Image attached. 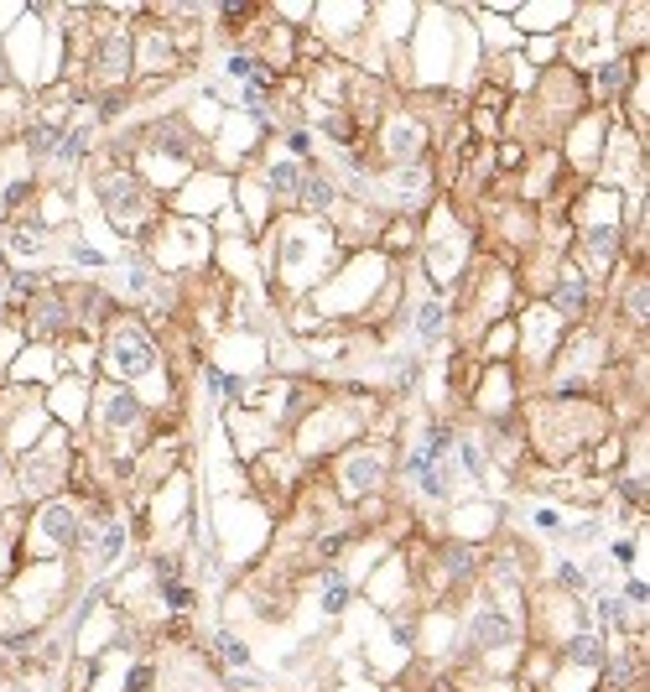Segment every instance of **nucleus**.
I'll use <instances>...</instances> for the list:
<instances>
[{"label": "nucleus", "mask_w": 650, "mask_h": 692, "mask_svg": "<svg viewBox=\"0 0 650 692\" xmlns=\"http://www.w3.org/2000/svg\"><path fill=\"white\" fill-rule=\"evenodd\" d=\"M110 364H115V375H146L151 364H156V344H151V333H141L136 323H125V329L110 333Z\"/></svg>", "instance_id": "obj_1"}, {"label": "nucleus", "mask_w": 650, "mask_h": 692, "mask_svg": "<svg viewBox=\"0 0 650 692\" xmlns=\"http://www.w3.org/2000/svg\"><path fill=\"white\" fill-rule=\"evenodd\" d=\"M510 625H504L500 614H479V620H473V640H479V646H504V640H510Z\"/></svg>", "instance_id": "obj_2"}, {"label": "nucleus", "mask_w": 650, "mask_h": 692, "mask_svg": "<svg viewBox=\"0 0 650 692\" xmlns=\"http://www.w3.org/2000/svg\"><path fill=\"white\" fill-rule=\"evenodd\" d=\"M416 338H421V344L443 338V302H421V313H416Z\"/></svg>", "instance_id": "obj_3"}, {"label": "nucleus", "mask_w": 650, "mask_h": 692, "mask_svg": "<svg viewBox=\"0 0 650 692\" xmlns=\"http://www.w3.org/2000/svg\"><path fill=\"white\" fill-rule=\"evenodd\" d=\"M567 656H572V662H583V666H598V662H604V646H598L593 635H578V640L567 646Z\"/></svg>", "instance_id": "obj_4"}, {"label": "nucleus", "mask_w": 650, "mask_h": 692, "mask_svg": "<svg viewBox=\"0 0 650 692\" xmlns=\"http://www.w3.org/2000/svg\"><path fill=\"white\" fill-rule=\"evenodd\" d=\"M302 204H312V209H328V204H333V188H328L323 178H307V182H302Z\"/></svg>", "instance_id": "obj_5"}, {"label": "nucleus", "mask_w": 650, "mask_h": 692, "mask_svg": "<svg viewBox=\"0 0 650 692\" xmlns=\"http://www.w3.org/2000/svg\"><path fill=\"white\" fill-rule=\"evenodd\" d=\"M557 307L562 313H578V307H583V281H578V276H567L557 287Z\"/></svg>", "instance_id": "obj_6"}, {"label": "nucleus", "mask_w": 650, "mask_h": 692, "mask_svg": "<svg viewBox=\"0 0 650 692\" xmlns=\"http://www.w3.org/2000/svg\"><path fill=\"white\" fill-rule=\"evenodd\" d=\"M219 656H224L229 666H250V651L239 646L235 635H224V630H219Z\"/></svg>", "instance_id": "obj_7"}, {"label": "nucleus", "mask_w": 650, "mask_h": 692, "mask_svg": "<svg viewBox=\"0 0 650 692\" xmlns=\"http://www.w3.org/2000/svg\"><path fill=\"white\" fill-rule=\"evenodd\" d=\"M344 604H349V583H344V578H328L323 609H328V614H338V609H344Z\"/></svg>", "instance_id": "obj_8"}, {"label": "nucleus", "mask_w": 650, "mask_h": 692, "mask_svg": "<svg viewBox=\"0 0 650 692\" xmlns=\"http://www.w3.org/2000/svg\"><path fill=\"white\" fill-rule=\"evenodd\" d=\"M292 188H296V167H292V162L271 167V193H292Z\"/></svg>", "instance_id": "obj_9"}, {"label": "nucleus", "mask_w": 650, "mask_h": 692, "mask_svg": "<svg viewBox=\"0 0 650 692\" xmlns=\"http://www.w3.org/2000/svg\"><path fill=\"white\" fill-rule=\"evenodd\" d=\"M47 531H53L58 542H73V515H68V511H47Z\"/></svg>", "instance_id": "obj_10"}, {"label": "nucleus", "mask_w": 650, "mask_h": 692, "mask_svg": "<svg viewBox=\"0 0 650 692\" xmlns=\"http://www.w3.org/2000/svg\"><path fill=\"white\" fill-rule=\"evenodd\" d=\"M120 546H125V531H120V526H110V537H104V546H99V568H110V563H115Z\"/></svg>", "instance_id": "obj_11"}, {"label": "nucleus", "mask_w": 650, "mask_h": 692, "mask_svg": "<svg viewBox=\"0 0 650 692\" xmlns=\"http://www.w3.org/2000/svg\"><path fill=\"white\" fill-rule=\"evenodd\" d=\"M130 417H136V401H130V396H115V401H110V427H125Z\"/></svg>", "instance_id": "obj_12"}, {"label": "nucleus", "mask_w": 650, "mask_h": 692, "mask_svg": "<svg viewBox=\"0 0 650 692\" xmlns=\"http://www.w3.org/2000/svg\"><path fill=\"white\" fill-rule=\"evenodd\" d=\"M58 141H62V125H42V130L31 136V146H37V151H53Z\"/></svg>", "instance_id": "obj_13"}, {"label": "nucleus", "mask_w": 650, "mask_h": 692, "mask_svg": "<svg viewBox=\"0 0 650 692\" xmlns=\"http://www.w3.org/2000/svg\"><path fill=\"white\" fill-rule=\"evenodd\" d=\"M208 391H213V396H235L239 380H235V375H219V370H208Z\"/></svg>", "instance_id": "obj_14"}, {"label": "nucleus", "mask_w": 650, "mask_h": 692, "mask_svg": "<svg viewBox=\"0 0 650 692\" xmlns=\"http://www.w3.org/2000/svg\"><path fill=\"white\" fill-rule=\"evenodd\" d=\"M458 458H463V469H469L473 479H479V474H484V453L473 448V443H463V448H458Z\"/></svg>", "instance_id": "obj_15"}, {"label": "nucleus", "mask_w": 650, "mask_h": 692, "mask_svg": "<svg viewBox=\"0 0 650 692\" xmlns=\"http://www.w3.org/2000/svg\"><path fill=\"white\" fill-rule=\"evenodd\" d=\"M328 136H333V141H354V125H349V121H344V115H328Z\"/></svg>", "instance_id": "obj_16"}, {"label": "nucleus", "mask_w": 650, "mask_h": 692, "mask_svg": "<svg viewBox=\"0 0 650 692\" xmlns=\"http://www.w3.org/2000/svg\"><path fill=\"white\" fill-rule=\"evenodd\" d=\"M447 443H453V432H447V427H427V453H432V458H438Z\"/></svg>", "instance_id": "obj_17"}, {"label": "nucleus", "mask_w": 650, "mask_h": 692, "mask_svg": "<svg viewBox=\"0 0 650 692\" xmlns=\"http://www.w3.org/2000/svg\"><path fill=\"white\" fill-rule=\"evenodd\" d=\"M557 583H562V588H583V572L572 568V563H562V568H557Z\"/></svg>", "instance_id": "obj_18"}, {"label": "nucleus", "mask_w": 650, "mask_h": 692, "mask_svg": "<svg viewBox=\"0 0 650 692\" xmlns=\"http://www.w3.org/2000/svg\"><path fill=\"white\" fill-rule=\"evenodd\" d=\"M162 594H167V604H178V609H188V604H193V594H188V588H178V583H167Z\"/></svg>", "instance_id": "obj_19"}, {"label": "nucleus", "mask_w": 650, "mask_h": 692, "mask_svg": "<svg viewBox=\"0 0 650 692\" xmlns=\"http://www.w3.org/2000/svg\"><path fill=\"white\" fill-rule=\"evenodd\" d=\"M151 688V666H136L130 671V692H146Z\"/></svg>", "instance_id": "obj_20"}, {"label": "nucleus", "mask_w": 650, "mask_h": 692, "mask_svg": "<svg viewBox=\"0 0 650 692\" xmlns=\"http://www.w3.org/2000/svg\"><path fill=\"white\" fill-rule=\"evenodd\" d=\"M31 287H37V276H16V281H11V292H16V297H31Z\"/></svg>", "instance_id": "obj_21"}, {"label": "nucleus", "mask_w": 650, "mask_h": 692, "mask_svg": "<svg viewBox=\"0 0 650 692\" xmlns=\"http://www.w3.org/2000/svg\"><path fill=\"white\" fill-rule=\"evenodd\" d=\"M536 526H541V531H557L562 521H557V511H536Z\"/></svg>", "instance_id": "obj_22"}, {"label": "nucleus", "mask_w": 650, "mask_h": 692, "mask_svg": "<svg viewBox=\"0 0 650 692\" xmlns=\"http://www.w3.org/2000/svg\"><path fill=\"white\" fill-rule=\"evenodd\" d=\"M624 599H629V604H646V583H640V578H635V583H629V588H624Z\"/></svg>", "instance_id": "obj_23"}, {"label": "nucleus", "mask_w": 650, "mask_h": 692, "mask_svg": "<svg viewBox=\"0 0 650 692\" xmlns=\"http://www.w3.org/2000/svg\"><path fill=\"white\" fill-rule=\"evenodd\" d=\"M0 469H5V463H0Z\"/></svg>", "instance_id": "obj_24"}]
</instances>
